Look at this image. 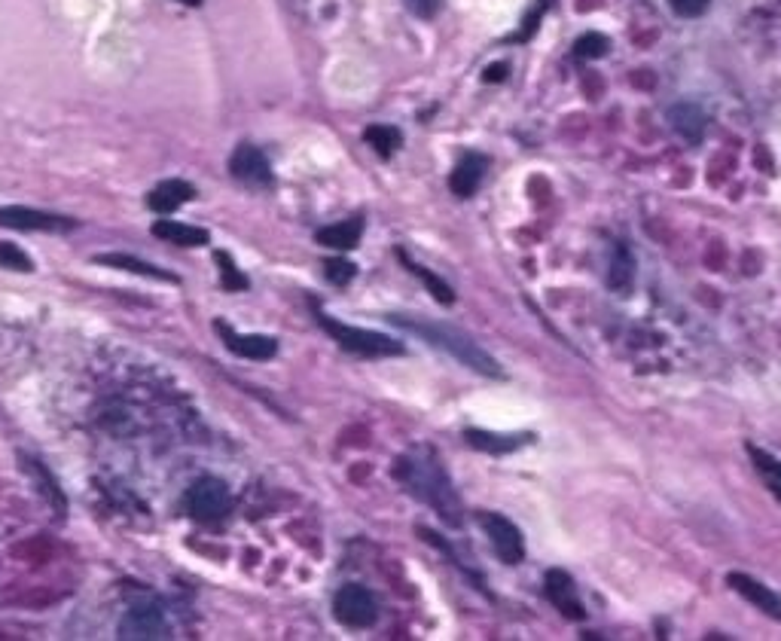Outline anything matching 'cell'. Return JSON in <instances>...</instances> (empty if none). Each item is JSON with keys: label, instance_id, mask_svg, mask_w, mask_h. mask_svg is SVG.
Segmentation results:
<instances>
[{"label": "cell", "instance_id": "21", "mask_svg": "<svg viewBox=\"0 0 781 641\" xmlns=\"http://www.w3.org/2000/svg\"><path fill=\"white\" fill-rule=\"evenodd\" d=\"M22 461H25V468L34 474V480H40V486H43V495L49 498V504H52L58 513H65V510H68V501H65L62 489H58V483L52 480V474L43 468V461H37V458H28V455H22Z\"/></svg>", "mask_w": 781, "mask_h": 641}, {"label": "cell", "instance_id": "9", "mask_svg": "<svg viewBox=\"0 0 781 641\" xmlns=\"http://www.w3.org/2000/svg\"><path fill=\"white\" fill-rule=\"evenodd\" d=\"M0 226L7 229H22V232H65L74 229L77 223L71 217L62 214H49V211H34V208H22V205H10L0 208Z\"/></svg>", "mask_w": 781, "mask_h": 641}, {"label": "cell", "instance_id": "8", "mask_svg": "<svg viewBox=\"0 0 781 641\" xmlns=\"http://www.w3.org/2000/svg\"><path fill=\"white\" fill-rule=\"evenodd\" d=\"M214 330L220 333L223 345L229 348L232 355L238 358H248V361H272L278 355V342L272 336H263V333H238L232 330L229 324L217 321Z\"/></svg>", "mask_w": 781, "mask_h": 641}, {"label": "cell", "instance_id": "26", "mask_svg": "<svg viewBox=\"0 0 781 641\" xmlns=\"http://www.w3.org/2000/svg\"><path fill=\"white\" fill-rule=\"evenodd\" d=\"M611 49V40L602 34H586L574 43V55L577 58H602Z\"/></svg>", "mask_w": 781, "mask_h": 641}, {"label": "cell", "instance_id": "30", "mask_svg": "<svg viewBox=\"0 0 781 641\" xmlns=\"http://www.w3.org/2000/svg\"><path fill=\"white\" fill-rule=\"evenodd\" d=\"M748 452H751V458L760 464V471H766V474H772V477H778V480H781V461L769 458L766 452H760V449H754V446H748Z\"/></svg>", "mask_w": 781, "mask_h": 641}, {"label": "cell", "instance_id": "31", "mask_svg": "<svg viewBox=\"0 0 781 641\" xmlns=\"http://www.w3.org/2000/svg\"><path fill=\"white\" fill-rule=\"evenodd\" d=\"M547 4H550V0H537V4H534V10H531V16H528V19H525V25H522V34H519L516 40H528V37H531V31H534V22H540V16L547 13Z\"/></svg>", "mask_w": 781, "mask_h": 641}, {"label": "cell", "instance_id": "18", "mask_svg": "<svg viewBox=\"0 0 781 641\" xmlns=\"http://www.w3.org/2000/svg\"><path fill=\"white\" fill-rule=\"evenodd\" d=\"M190 199H196V187H193V184H187V181H162L159 187L150 190L147 205H150V211H156V214H168V211L180 208V205L190 202Z\"/></svg>", "mask_w": 781, "mask_h": 641}, {"label": "cell", "instance_id": "3", "mask_svg": "<svg viewBox=\"0 0 781 641\" xmlns=\"http://www.w3.org/2000/svg\"><path fill=\"white\" fill-rule=\"evenodd\" d=\"M315 306V315H318V324L333 336V342L339 348H345V352L351 355H360V358H397V355H406L403 342L385 336V333H376V330H364V327H351V324H342L339 318L327 315Z\"/></svg>", "mask_w": 781, "mask_h": 641}, {"label": "cell", "instance_id": "12", "mask_svg": "<svg viewBox=\"0 0 781 641\" xmlns=\"http://www.w3.org/2000/svg\"><path fill=\"white\" fill-rule=\"evenodd\" d=\"M727 584H730L742 599H748L757 611H763V614L781 620V593H775L772 587L760 584V580H754V577H748V574H739V571L727 577Z\"/></svg>", "mask_w": 781, "mask_h": 641}, {"label": "cell", "instance_id": "15", "mask_svg": "<svg viewBox=\"0 0 781 641\" xmlns=\"http://www.w3.org/2000/svg\"><path fill=\"white\" fill-rule=\"evenodd\" d=\"M464 440L479 449V452H492V455H507L522 449L525 443H531V434H495V431H479V428H467Z\"/></svg>", "mask_w": 781, "mask_h": 641}, {"label": "cell", "instance_id": "6", "mask_svg": "<svg viewBox=\"0 0 781 641\" xmlns=\"http://www.w3.org/2000/svg\"><path fill=\"white\" fill-rule=\"evenodd\" d=\"M479 526H483V532L489 535L492 550L498 553V559H501L504 565H519V562L525 559L522 532L513 526L507 516L492 513V510H483V513H479Z\"/></svg>", "mask_w": 781, "mask_h": 641}, {"label": "cell", "instance_id": "14", "mask_svg": "<svg viewBox=\"0 0 781 641\" xmlns=\"http://www.w3.org/2000/svg\"><path fill=\"white\" fill-rule=\"evenodd\" d=\"M153 236L168 242V245H180V248H202L211 239L208 229L193 226V223H180V220H156Z\"/></svg>", "mask_w": 781, "mask_h": 641}, {"label": "cell", "instance_id": "2", "mask_svg": "<svg viewBox=\"0 0 781 641\" xmlns=\"http://www.w3.org/2000/svg\"><path fill=\"white\" fill-rule=\"evenodd\" d=\"M388 321L415 333V336H422L425 342H431L434 348H440V352L452 355L458 364L470 367L473 373H483V376H492V379L504 376L501 364L486 352V348L479 345L470 333H464L452 324L428 321V318H418V315H388Z\"/></svg>", "mask_w": 781, "mask_h": 641}, {"label": "cell", "instance_id": "23", "mask_svg": "<svg viewBox=\"0 0 781 641\" xmlns=\"http://www.w3.org/2000/svg\"><path fill=\"white\" fill-rule=\"evenodd\" d=\"M364 141H367L379 156H385V159L403 144V138H400V132H397L394 126H370V129L364 132Z\"/></svg>", "mask_w": 781, "mask_h": 641}, {"label": "cell", "instance_id": "13", "mask_svg": "<svg viewBox=\"0 0 781 641\" xmlns=\"http://www.w3.org/2000/svg\"><path fill=\"white\" fill-rule=\"evenodd\" d=\"M486 168H489V159H486V156H479V153H467V156H464V159L455 165L452 178H449V187H452V193H455V196H461V199L473 196V193L479 190V184H483V178H486Z\"/></svg>", "mask_w": 781, "mask_h": 641}, {"label": "cell", "instance_id": "19", "mask_svg": "<svg viewBox=\"0 0 781 641\" xmlns=\"http://www.w3.org/2000/svg\"><path fill=\"white\" fill-rule=\"evenodd\" d=\"M95 263L101 266H110V269H123V272H132V275H144V278H153V281H177L171 272L147 263V260H138V257H129V254H98Z\"/></svg>", "mask_w": 781, "mask_h": 641}, {"label": "cell", "instance_id": "20", "mask_svg": "<svg viewBox=\"0 0 781 641\" xmlns=\"http://www.w3.org/2000/svg\"><path fill=\"white\" fill-rule=\"evenodd\" d=\"M397 257H400V263H403V266H406L412 275H418V278H422V284L431 290L437 303H443V306H452V303H455V290H452V287H449V284H446L440 275H434V272H431V269H425V266H418V263H415V260H412V257L403 251V248H397Z\"/></svg>", "mask_w": 781, "mask_h": 641}, {"label": "cell", "instance_id": "11", "mask_svg": "<svg viewBox=\"0 0 781 641\" xmlns=\"http://www.w3.org/2000/svg\"><path fill=\"white\" fill-rule=\"evenodd\" d=\"M544 590H547V599H550L568 620H586V608H583V602H580L577 584L571 580L568 571H562V568L547 571Z\"/></svg>", "mask_w": 781, "mask_h": 641}, {"label": "cell", "instance_id": "7", "mask_svg": "<svg viewBox=\"0 0 781 641\" xmlns=\"http://www.w3.org/2000/svg\"><path fill=\"white\" fill-rule=\"evenodd\" d=\"M229 174L235 181H242L248 187H272L275 178H272V165L269 159L263 156L260 147L254 144H238L235 153L229 156Z\"/></svg>", "mask_w": 781, "mask_h": 641}, {"label": "cell", "instance_id": "16", "mask_svg": "<svg viewBox=\"0 0 781 641\" xmlns=\"http://www.w3.org/2000/svg\"><path fill=\"white\" fill-rule=\"evenodd\" d=\"M669 123L675 129V135H681L684 141L690 144H699L702 135H705V113L699 104L693 101H681L669 110Z\"/></svg>", "mask_w": 781, "mask_h": 641}, {"label": "cell", "instance_id": "10", "mask_svg": "<svg viewBox=\"0 0 781 641\" xmlns=\"http://www.w3.org/2000/svg\"><path fill=\"white\" fill-rule=\"evenodd\" d=\"M171 629L165 623V614L159 611V605H135L123 623H119V638H168Z\"/></svg>", "mask_w": 781, "mask_h": 641}, {"label": "cell", "instance_id": "32", "mask_svg": "<svg viewBox=\"0 0 781 641\" xmlns=\"http://www.w3.org/2000/svg\"><path fill=\"white\" fill-rule=\"evenodd\" d=\"M504 74H507V68H504V65H492V68L486 71V80L498 83V80H504Z\"/></svg>", "mask_w": 781, "mask_h": 641}, {"label": "cell", "instance_id": "27", "mask_svg": "<svg viewBox=\"0 0 781 641\" xmlns=\"http://www.w3.org/2000/svg\"><path fill=\"white\" fill-rule=\"evenodd\" d=\"M324 275H327V281L330 284H339V287H345L354 275H357V266L351 263V260H342V257H336V260H327L324 263Z\"/></svg>", "mask_w": 781, "mask_h": 641}, {"label": "cell", "instance_id": "5", "mask_svg": "<svg viewBox=\"0 0 781 641\" xmlns=\"http://www.w3.org/2000/svg\"><path fill=\"white\" fill-rule=\"evenodd\" d=\"M229 507H232L229 486L217 477H205V480L193 483L187 492V510L199 522H220L229 513Z\"/></svg>", "mask_w": 781, "mask_h": 641}, {"label": "cell", "instance_id": "28", "mask_svg": "<svg viewBox=\"0 0 781 641\" xmlns=\"http://www.w3.org/2000/svg\"><path fill=\"white\" fill-rule=\"evenodd\" d=\"M708 4H711V0H669V7H672L678 16H684V19L702 16V13L708 10Z\"/></svg>", "mask_w": 781, "mask_h": 641}, {"label": "cell", "instance_id": "17", "mask_svg": "<svg viewBox=\"0 0 781 641\" xmlns=\"http://www.w3.org/2000/svg\"><path fill=\"white\" fill-rule=\"evenodd\" d=\"M360 236H364V217H348V220H339L333 226H324L318 229V245L324 248H336V251H351Z\"/></svg>", "mask_w": 781, "mask_h": 641}, {"label": "cell", "instance_id": "24", "mask_svg": "<svg viewBox=\"0 0 781 641\" xmlns=\"http://www.w3.org/2000/svg\"><path fill=\"white\" fill-rule=\"evenodd\" d=\"M214 260H217V266H220V284H223L226 290H248V278L238 272V266L229 260L226 251H217Z\"/></svg>", "mask_w": 781, "mask_h": 641}, {"label": "cell", "instance_id": "22", "mask_svg": "<svg viewBox=\"0 0 781 641\" xmlns=\"http://www.w3.org/2000/svg\"><path fill=\"white\" fill-rule=\"evenodd\" d=\"M635 269V260L629 257V251H626V245H617V254H614V260H611V275H608V284L614 287V290H620V294H626L629 290V284H632V272Z\"/></svg>", "mask_w": 781, "mask_h": 641}, {"label": "cell", "instance_id": "33", "mask_svg": "<svg viewBox=\"0 0 781 641\" xmlns=\"http://www.w3.org/2000/svg\"><path fill=\"white\" fill-rule=\"evenodd\" d=\"M177 4H184V7H202V0H177Z\"/></svg>", "mask_w": 781, "mask_h": 641}, {"label": "cell", "instance_id": "29", "mask_svg": "<svg viewBox=\"0 0 781 641\" xmlns=\"http://www.w3.org/2000/svg\"><path fill=\"white\" fill-rule=\"evenodd\" d=\"M406 10L418 19H434L440 13V4L443 0H403Z\"/></svg>", "mask_w": 781, "mask_h": 641}, {"label": "cell", "instance_id": "25", "mask_svg": "<svg viewBox=\"0 0 781 641\" xmlns=\"http://www.w3.org/2000/svg\"><path fill=\"white\" fill-rule=\"evenodd\" d=\"M0 266L16 269V272H34L31 257L19 245H13V242H0Z\"/></svg>", "mask_w": 781, "mask_h": 641}, {"label": "cell", "instance_id": "4", "mask_svg": "<svg viewBox=\"0 0 781 641\" xmlns=\"http://www.w3.org/2000/svg\"><path fill=\"white\" fill-rule=\"evenodd\" d=\"M333 614L339 623H345L351 629H367L379 620V605L367 587L345 584L333 599Z\"/></svg>", "mask_w": 781, "mask_h": 641}, {"label": "cell", "instance_id": "1", "mask_svg": "<svg viewBox=\"0 0 781 641\" xmlns=\"http://www.w3.org/2000/svg\"><path fill=\"white\" fill-rule=\"evenodd\" d=\"M394 480L403 483V489L428 504L443 522H449L452 529H458L464 522V504L443 468V461L431 446H418L394 461Z\"/></svg>", "mask_w": 781, "mask_h": 641}]
</instances>
